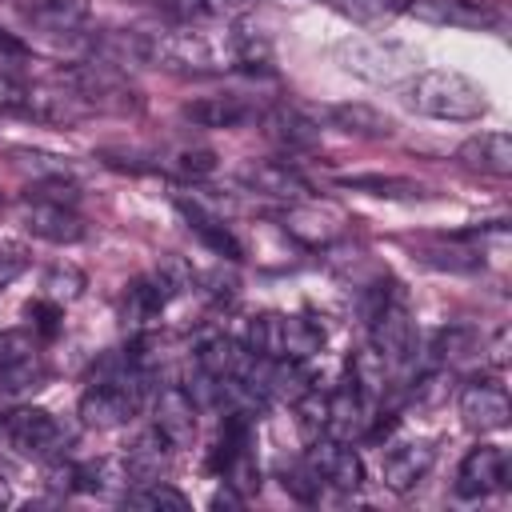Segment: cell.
Segmentation results:
<instances>
[{
    "instance_id": "36",
    "label": "cell",
    "mask_w": 512,
    "mask_h": 512,
    "mask_svg": "<svg viewBox=\"0 0 512 512\" xmlns=\"http://www.w3.org/2000/svg\"><path fill=\"white\" fill-rule=\"evenodd\" d=\"M240 504H244V496H240L232 484H224V488L212 496V508H240Z\"/></svg>"
},
{
    "instance_id": "37",
    "label": "cell",
    "mask_w": 512,
    "mask_h": 512,
    "mask_svg": "<svg viewBox=\"0 0 512 512\" xmlns=\"http://www.w3.org/2000/svg\"><path fill=\"white\" fill-rule=\"evenodd\" d=\"M4 500H8V496H4V488H0V504H4Z\"/></svg>"
},
{
    "instance_id": "21",
    "label": "cell",
    "mask_w": 512,
    "mask_h": 512,
    "mask_svg": "<svg viewBox=\"0 0 512 512\" xmlns=\"http://www.w3.org/2000/svg\"><path fill=\"white\" fill-rule=\"evenodd\" d=\"M24 16L32 20V28L52 32V36H68L76 28L88 24L92 16V0H32L24 8Z\"/></svg>"
},
{
    "instance_id": "30",
    "label": "cell",
    "mask_w": 512,
    "mask_h": 512,
    "mask_svg": "<svg viewBox=\"0 0 512 512\" xmlns=\"http://www.w3.org/2000/svg\"><path fill=\"white\" fill-rule=\"evenodd\" d=\"M292 408H296V424H300L304 440H320V432H324V396L312 388V392H304Z\"/></svg>"
},
{
    "instance_id": "28",
    "label": "cell",
    "mask_w": 512,
    "mask_h": 512,
    "mask_svg": "<svg viewBox=\"0 0 512 512\" xmlns=\"http://www.w3.org/2000/svg\"><path fill=\"white\" fill-rule=\"evenodd\" d=\"M336 12H344L356 24H384L408 8V0H332Z\"/></svg>"
},
{
    "instance_id": "13",
    "label": "cell",
    "mask_w": 512,
    "mask_h": 512,
    "mask_svg": "<svg viewBox=\"0 0 512 512\" xmlns=\"http://www.w3.org/2000/svg\"><path fill=\"white\" fill-rule=\"evenodd\" d=\"M180 288H184V280L172 272V264H168V268H156L152 276L132 280L128 292H124V320L148 324L152 316H160V308H164Z\"/></svg>"
},
{
    "instance_id": "19",
    "label": "cell",
    "mask_w": 512,
    "mask_h": 512,
    "mask_svg": "<svg viewBox=\"0 0 512 512\" xmlns=\"http://www.w3.org/2000/svg\"><path fill=\"white\" fill-rule=\"evenodd\" d=\"M180 116L196 128H240L256 112L244 96H196V100L180 104Z\"/></svg>"
},
{
    "instance_id": "9",
    "label": "cell",
    "mask_w": 512,
    "mask_h": 512,
    "mask_svg": "<svg viewBox=\"0 0 512 512\" xmlns=\"http://www.w3.org/2000/svg\"><path fill=\"white\" fill-rule=\"evenodd\" d=\"M368 424H372V400L352 380H344L332 396H324V432L332 440H356L368 432Z\"/></svg>"
},
{
    "instance_id": "25",
    "label": "cell",
    "mask_w": 512,
    "mask_h": 512,
    "mask_svg": "<svg viewBox=\"0 0 512 512\" xmlns=\"http://www.w3.org/2000/svg\"><path fill=\"white\" fill-rule=\"evenodd\" d=\"M160 8L176 24H212V20H232L236 12L252 8V0H160Z\"/></svg>"
},
{
    "instance_id": "5",
    "label": "cell",
    "mask_w": 512,
    "mask_h": 512,
    "mask_svg": "<svg viewBox=\"0 0 512 512\" xmlns=\"http://www.w3.org/2000/svg\"><path fill=\"white\" fill-rule=\"evenodd\" d=\"M364 320H368L372 348L380 352L384 364H404L412 356L416 328H412L408 300H404V292L396 284L368 288V296H364Z\"/></svg>"
},
{
    "instance_id": "34",
    "label": "cell",
    "mask_w": 512,
    "mask_h": 512,
    "mask_svg": "<svg viewBox=\"0 0 512 512\" xmlns=\"http://www.w3.org/2000/svg\"><path fill=\"white\" fill-rule=\"evenodd\" d=\"M176 168H180L184 176H192V180H196V176L216 172V156H212V152H204V148H196V152L188 148V152H180V156H176Z\"/></svg>"
},
{
    "instance_id": "35",
    "label": "cell",
    "mask_w": 512,
    "mask_h": 512,
    "mask_svg": "<svg viewBox=\"0 0 512 512\" xmlns=\"http://www.w3.org/2000/svg\"><path fill=\"white\" fill-rule=\"evenodd\" d=\"M24 56H28V48H24V40L0 28V64H4V60H24Z\"/></svg>"
},
{
    "instance_id": "10",
    "label": "cell",
    "mask_w": 512,
    "mask_h": 512,
    "mask_svg": "<svg viewBox=\"0 0 512 512\" xmlns=\"http://www.w3.org/2000/svg\"><path fill=\"white\" fill-rule=\"evenodd\" d=\"M308 468L316 472L320 484H328L336 492H356L364 480V464L352 448H344V440H312Z\"/></svg>"
},
{
    "instance_id": "2",
    "label": "cell",
    "mask_w": 512,
    "mask_h": 512,
    "mask_svg": "<svg viewBox=\"0 0 512 512\" xmlns=\"http://www.w3.org/2000/svg\"><path fill=\"white\" fill-rule=\"evenodd\" d=\"M56 84L68 88L88 112H116V116H128V112H140V108H144L140 88H132V80H128L116 64H108V60H84V64L60 68V72H56Z\"/></svg>"
},
{
    "instance_id": "38",
    "label": "cell",
    "mask_w": 512,
    "mask_h": 512,
    "mask_svg": "<svg viewBox=\"0 0 512 512\" xmlns=\"http://www.w3.org/2000/svg\"><path fill=\"white\" fill-rule=\"evenodd\" d=\"M0 200H4V196H0Z\"/></svg>"
},
{
    "instance_id": "1",
    "label": "cell",
    "mask_w": 512,
    "mask_h": 512,
    "mask_svg": "<svg viewBox=\"0 0 512 512\" xmlns=\"http://www.w3.org/2000/svg\"><path fill=\"white\" fill-rule=\"evenodd\" d=\"M404 96L416 112L436 120H476L488 112V96L476 80L456 68H424L404 84Z\"/></svg>"
},
{
    "instance_id": "33",
    "label": "cell",
    "mask_w": 512,
    "mask_h": 512,
    "mask_svg": "<svg viewBox=\"0 0 512 512\" xmlns=\"http://www.w3.org/2000/svg\"><path fill=\"white\" fill-rule=\"evenodd\" d=\"M28 92H32V88H28L24 80H16L12 72L0 68V108H4V112H24Z\"/></svg>"
},
{
    "instance_id": "7",
    "label": "cell",
    "mask_w": 512,
    "mask_h": 512,
    "mask_svg": "<svg viewBox=\"0 0 512 512\" xmlns=\"http://www.w3.org/2000/svg\"><path fill=\"white\" fill-rule=\"evenodd\" d=\"M508 484V452L496 448V444H476L464 460H460V472H456V496L464 500H480V496H492Z\"/></svg>"
},
{
    "instance_id": "32",
    "label": "cell",
    "mask_w": 512,
    "mask_h": 512,
    "mask_svg": "<svg viewBox=\"0 0 512 512\" xmlns=\"http://www.w3.org/2000/svg\"><path fill=\"white\" fill-rule=\"evenodd\" d=\"M24 312H28V320H32L44 336H56V332H60V316H64V312H60L56 300H32Z\"/></svg>"
},
{
    "instance_id": "23",
    "label": "cell",
    "mask_w": 512,
    "mask_h": 512,
    "mask_svg": "<svg viewBox=\"0 0 512 512\" xmlns=\"http://www.w3.org/2000/svg\"><path fill=\"white\" fill-rule=\"evenodd\" d=\"M324 116L340 128V132H352V136H372V140H380V136H392V116H384L380 108H372V104H360V100H348V104H332V108H324Z\"/></svg>"
},
{
    "instance_id": "14",
    "label": "cell",
    "mask_w": 512,
    "mask_h": 512,
    "mask_svg": "<svg viewBox=\"0 0 512 512\" xmlns=\"http://www.w3.org/2000/svg\"><path fill=\"white\" fill-rule=\"evenodd\" d=\"M48 376L40 352L16 336V332H0V392H24L36 388Z\"/></svg>"
},
{
    "instance_id": "16",
    "label": "cell",
    "mask_w": 512,
    "mask_h": 512,
    "mask_svg": "<svg viewBox=\"0 0 512 512\" xmlns=\"http://www.w3.org/2000/svg\"><path fill=\"white\" fill-rule=\"evenodd\" d=\"M24 228L36 240H48V244H76V240H84V220L68 204L28 200L24 204Z\"/></svg>"
},
{
    "instance_id": "6",
    "label": "cell",
    "mask_w": 512,
    "mask_h": 512,
    "mask_svg": "<svg viewBox=\"0 0 512 512\" xmlns=\"http://www.w3.org/2000/svg\"><path fill=\"white\" fill-rule=\"evenodd\" d=\"M0 444L20 456L48 460L68 444V432L48 408H12L0 412Z\"/></svg>"
},
{
    "instance_id": "8",
    "label": "cell",
    "mask_w": 512,
    "mask_h": 512,
    "mask_svg": "<svg viewBox=\"0 0 512 512\" xmlns=\"http://www.w3.org/2000/svg\"><path fill=\"white\" fill-rule=\"evenodd\" d=\"M508 416H512V404H508L504 384H496V380L464 384V392H460V420H464V428H472V432H500L508 424Z\"/></svg>"
},
{
    "instance_id": "26",
    "label": "cell",
    "mask_w": 512,
    "mask_h": 512,
    "mask_svg": "<svg viewBox=\"0 0 512 512\" xmlns=\"http://www.w3.org/2000/svg\"><path fill=\"white\" fill-rule=\"evenodd\" d=\"M340 60H344V68L348 72H356V76H368V80H388L392 76V60H396V52L392 48H384V44H348L344 52H340Z\"/></svg>"
},
{
    "instance_id": "12",
    "label": "cell",
    "mask_w": 512,
    "mask_h": 512,
    "mask_svg": "<svg viewBox=\"0 0 512 512\" xmlns=\"http://www.w3.org/2000/svg\"><path fill=\"white\" fill-rule=\"evenodd\" d=\"M240 180L252 188V192H260V196H268V200H284V204H300V200H308V180L292 168V164H284V160H256V164H244L240 168Z\"/></svg>"
},
{
    "instance_id": "20",
    "label": "cell",
    "mask_w": 512,
    "mask_h": 512,
    "mask_svg": "<svg viewBox=\"0 0 512 512\" xmlns=\"http://www.w3.org/2000/svg\"><path fill=\"white\" fill-rule=\"evenodd\" d=\"M468 168L488 172V176H512V136L508 132H480L460 144L456 152Z\"/></svg>"
},
{
    "instance_id": "3",
    "label": "cell",
    "mask_w": 512,
    "mask_h": 512,
    "mask_svg": "<svg viewBox=\"0 0 512 512\" xmlns=\"http://www.w3.org/2000/svg\"><path fill=\"white\" fill-rule=\"evenodd\" d=\"M144 392H148V372L144 368H132L124 360L120 372H104L96 376L84 396H80V416L84 424L92 428H116V424H128L140 404H144Z\"/></svg>"
},
{
    "instance_id": "29",
    "label": "cell",
    "mask_w": 512,
    "mask_h": 512,
    "mask_svg": "<svg viewBox=\"0 0 512 512\" xmlns=\"http://www.w3.org/2000/svg\"><path fill=\"white\" fill-rule=\"evenodd\" d=\"M348 188H364L372 196H388V200H412V196H424V188L416 180H404V176H352L344 180Z\"/></svg>"
},
{
    "instance_id": "27",
    "label": "cell",
    "mask_w": 512,
    "mask_h": 512,
    "mask_svg": "<svg viewBox=\"0 0 512 512\" xmlns=\"http://www.w3.org/2000/svg\"><path fill=\"white\" fill-rule=\"evenodd\" d=\"M124 504L128 508H152V512H188V496L164 480H140L136 488L124 492Z\"/></svg>"
},
{
    "instance_id": "31",
    "label": "cell",
    "mask_w": 512,
    "mask_h": 512,
    "mask_svg": "<svg viewBox=\"0 0 512 512\" xmlns=\"http://www.w3.org/2000/svg\"><path fill=\"white\" fill-rule=\"evenodd\" d=\"M24 268H28V252H24V244H16V240H0V292H4Z\"/></svg>"
},
{
    "instance_id": "22",
    "label": "cell",
    "mask_w": 512,
    "mask_h": 512,
    "mask_svg": "<svg viewBox=\"0 0 512 512\" xmlns=\"http://www.w3.org/2000/svg\"><path fill=\"white\" fill-rule=\"evenodd\" d=\"M180 212H184L188 228H192L216 256H224V260H240V256H244V248H240V240L232 236V228H228L216 212H208L200 200H180Z\"/></svg>"
},
{
    "instance_id": "11",
    "label": "cell",
    "mask_w": 512,
    "mask_h": 512,
    "mask_svg": "<svg viewBox=\"0 0 512 512\" xmlns=\"http://www.w3.org/2000/svg\"><path fill=\"white\" fill-rule=\"evenodd\" d=\"M432 464H436V444L432 440H404V444H396V448L384 452V464H380L384 488L412 492L428 476Z\"/></svg>"
},
{
    "instance_id": "24",
    "label": "cell",
    "mask_w": 512,
    "mask_h": 512,
    "mask_svg": "<svg viewBox=\"0 0 512 512\" xmlns=\"http://www.w3.org/2000/svg\"><path fill=\"white\" fill-rule=\"evenodd\" d=\"M168 452H172V444L152 428V432H144L132 448H128V456H124V472H128V480H160L164 472H168Z\"/></svg>"
},
{
    "instance_id": "18",
    "label": "cell",
    "mask_w": 512,
    "mask_h": 512,
    "mask_svg": "<svg viewBox=\"0 0 512 512\" xmlns=\"http://www.w3.org/2000/svg\"><path fill=\"white\" fill-rule=\"evenodd\" d=\"M264 136L272 140V144H280V148H288V152H308V148H316L320 144V124L312 120V116H304L300 108H288V104H280V108H272V112H264Z\"/></svg>"
},
{
    "instance_id": "17",
    "label": "cell",
    "mask_w": 512,
    "mask_h": 512,
    "mask_svg": "<svg viewBox=\"0 0 512 512\" xmlns=\"http://www.w3.org/2000/svg\"><path fill=\"white\" fill-rule=\"evenodd\" d=\"M156 432L172 448L192 444V436H196V404L180 384H172V388H164L156 396Z\"/></svg>"
},
{
    "instance_id": "4",
    "label": "cell",
    "mask_w": 512,
    "mask_h": 512,
    "mask_svg": "<svg viewBox=\"0 0 512 512\" xmlns=\"http://www.w3.org/2000/svg\"><path fill=\"white\" fill-rule=\"evenodd\" d=\"M244 344L260 360H308L312 352L324 348V328L308 316L260 312L244 324Z\"/></svg>"
},
{
    "instance_id": "15",
    "label": "cell",
    "mask_w": 512,
    "mask_h": 512,
    "mask_svg": "<svg viewBox=\"0 0 512 512\" xmlns=\"http://www.w3.org/2000/svg\"><path fill=\"white\" fill-rule=\"evenodd\" d=\"M424 24H444V28H496L500 16L480 4V0H408V8Z\"/></svg>"
}]
</instances>
